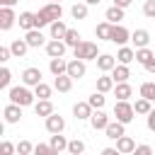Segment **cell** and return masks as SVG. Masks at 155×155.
I'll return each mask as SVG.
<instances>
[{
	"label": "cell",
	"instance_id": "6da1fadb",
	"mask_svg": "<svg viewBox=\"0 0 155 155\" xmlns=\"http://www.w3.org/2000/svg\"><path fill=\"white\" fill-rule=\"evenodd\" d=\"M34 17H36V29L51 27L53 22H58L63 17V7H61V2H46L39 12H34Z\"/></svg>",
	"mask_w": 155,
	"mask_h": 155
},
{
	"label": "cell",
	"instance_id": "7a4b0ae2",
	"mask_svg": "<svg viewBox=\"0 0 155 155\" xmlns=\"http://www.w3.org/2000/svg\"><path fill=\"white\" fill-rule=\"evenodd\" d=\"M7 97H10V104H17V107H29V104H34V97H36V94H34L27 85H17V87H10Z\"/></svg>",
	"mask_w": 155,
	"mask_h": 155
},
{
	"label": "cell",
	"instance_id": "3957f363",
	"mask_svg": "<svg viewBox=\"0 0 155 155\" xmlns=\"http://www.w3.org/2000/svg\"><path fill=\"white\" fill-rule=\"evenodd\" d=\"M99 56L102 53L94 41H82L78 48H73V58H78V61H97Z\"/></svg>",
	"mask_w": 155,
	"mask_h": 155
},
{
	"label": "cell",
	"instance_id": "277c9868",
	"mask_svg": "<svg viewBox=\"0 0 155 155\" xmlns=\"http://www.w3.org/2000/svg\"><path fill=\"white\" fill-rule=\"evenodd\" d=\"M114 116H116V121H121V124L126 126V124H131V121H133L136 109H133V104H131V102H116V104H114Z\"/></svg>",
	"mask_w": 155,
	"mask_h": 155
},
{
	"label": "cell",
	"instance_id": "5b68a950",
	"mask_svg": "<svg viewBox=\"0 0 155 155\" xmlns=\"http://www.w3.org/2000/svg\"><path fill=\"white\" fill-rule=\"evenodd\" d=\"M111 44H119V46H126V41H131V31L121 24H114L111 27V36H109Z\"/></svg>",
	"mask_w": 155,
	"mask_h": 155
},
{
	"label": "cell",
	"instance_id": "8992f818",
	"mask_svg": "<svg viewBox=\"0 0 155 155\" xmlns=\"http://www.w3.org/2000/svg\"><path fill=\"white\" fill-rule=\"evenodd\" d=\"M17 19H19V17L15 15L12 7H0V29H2V31L12 29V24H15Z\"/></svg>",
	"mask_w": 155,
	"mask_h": 155
},
{
	"label": "cell",
	"instance_id": "52a82bcc",
	"mask_svg": "<svg viewBox=\"0 0 155 155\" xmlns=\"http://www.w3.org/2000/svg\"><path fill=\"white\" fill-rule=\"evenodd\" d=\"M44 80H41V70L39 68H27L24 73H22V85H27V87H36V85H41Z\"/></svg>",
	"mask_w": 155,
	"mask_h": 155
},
{
	"label": "cell",
	"instance_id": "ba28073f",
	"mask_svg": "<svg viewBox=\"0 0 155 155\" xmlns=\"http://www.w3.org/2000/svg\"><path fill=\"white\" fill-rule=\"evenodd\" d=\"M90 124H92V128H94V131H104L111 121H109V116L104 114V109H94V111H92V116H90Z\"/></svg>",
	"mask_w": 155,
	"mask_h": 155
},
{
	"label": "cell",
	"instance_id": "9c48e42d",
	"mask_svg": "<svg viewBox=\"0 0 155 155\" xmlns=\"http://www.w3.org/2000/svg\"><path fill=\"white\" fill-rule=\"evenodd\" d=\"M63 128H65V119H63L61 114H51V116L46 119V131H48L51 136L63 133Z\"/></svg>",
	"mask_w": 155,
	"mask_h": 155
},
{
	"label": "cell",
	"instance_id": "30bf717a",
	"mask_svg": "<svg viewBox=\"0 0 155 155\" xmlns=\"http://www.w3.org/2000/svg\"><path fill=\"white\" fill-rule=\"evenodd\" d=\"M85 73H87V65H85V61H78V58L68 61V75H70L73 80H80V78H85Z\"/></svg>",
	"mask_w": 155,
	"mask_h": 155
},
{
	"label": "cell",
	"instance_id": "8fae6325",
	"mask_svg": "<svg viewBox=\"0 0 155 155\" xmlns=\"http://www.w3.org/2000/svg\"><path fill=\"white\" fill-rule=\"evenodd\" d=\"M65 48H68V46H65L61 39H51V41L46 44V53H48V58H63Z\"/></svg>",
	"mask_w": 155,
	"mask_h": 155
},
{
	"label": "cell",
	"instance_id": "7c38bea8",
	"mask_svg": "<svg viewBox=\"0 0 155 155\" xmlns=\"http://www.w3.org/2000/svg\"><path fill=\"white\" fill-rule=\"evenodd\" d=\"M48 70H51L53 78L68 75V61H65V58H51V61H48Z\"/></svg>",
	"mask_w": 155,
	"mask_h": 155
},
{
	"label": "cell",
	"instance_id": "4fadbf2b",
	"mask_svg": "<svg viewBox=\"0 0 155 155\" xmlns=\"http://www.w3.org/2000/svg\"><path fill=\"white\" fill-rule=\"evenodd\" d=\"M131 41H133L136 48H148V44H150L148 29H136V31H131Z\"/></svg>",
	"mask_w": 155,
	"mask_h": 155
},
{
	"label": "cell",
	"instance_id": "5bb4252c",
	"mask_svg": "<svg viewBox=\"0 0 155 155\" xmlns=\"http://www.w3.org/2000/svg\"><path fill=\"white\" fill-rule=\"evenodd\" d=\"M24 41L29 44V48H39V46H44V44H46V36L41 34V29H31V31H27Z\"/></svg>",
	"mask_w": 155,
	"mask_h": 155
},
{
	"label": "cell",
	"instance_id": "9a60e30c",
	"mask_svg": "<svg viewBox=\"0 0 155 155\" xmlns=\"http://www.w3.org/2000/svg\"><path fill=\"white\" fill-rule=\"evenodd\" d=\"M119 63H116V56H109V53H102L99 58H97V68L102 70V73H111L114 68H116Z\"/></svg>",
	"mask_w": 155,
	"mask_h": 155
},
{
	"label": "cell",
	"instance_id": "2e32d148",
	"mask_svg": "<svg viewBox=\"0 0 155 155\" xmlns=\"http://www.w3.org/2000/svg\"><path fill=\"white\" fill-rule=\"evenodd\" d=\"M92 107H90V102H75V107H73V114H75V119L78 121H85V119H90L92 116Z\"/></svg>",
	"mask_w": 155,
	"mask_h": 155
},
{
	"label": "cell",
	"instance_id": "e0dca14e",
	"mask_svg": "<svg viewBox=\"0 0 155 155\" xmlns=\"http://www.w3.org/2000/svg\"><path fill=\"white\" fill-rule=\"evenodd\" d=\"M136 148H138V145H136V140H133L131 136H121V138L116 140V150H119L121 155H131Z\"/></svg>",
	"mask_w": 155,
	"mask_h": 155
},
{
	"label": "cell",
	"instance_id": "ac0fdd59",
	"mask_svg": "<svg viewBox=\"0 0 155 155\" xmlns=\"http://www.w3.org/2000/svg\"><path fill=\"white\" fill-rule=\"evenodd\" d=\"M114 94H116V102H128V99L133 97V87H131L128 82H119V85L114 87Z\"/></svg>",
	"mask_w": 155,
	"mask_h": 155
},
{
	"label": "cell",
	"instance_id": "d6986e66",
	"mask_svg": "<svg viewBox=\"0 0 155 155\" xmlns=\"http://www.w3.org/2000/svg\"><path fill=\"white\" fill-rule=\"evenodd\" d=\"M2 116H5L7 124H17V121L22 119V107H17V104H7V107L2 109Z\"/></svg>",
	"mask_w": 155,
	"mask_h": 155
},
{
	"label": "cell",
	"instance_id": "ffe728a7",
	"mask_svg": "<svg viewBox=\"0 0 155 155\" xmlns=\"http://www.w3.org/2000/svg\"><path fill=\"white\" fill-rule=\"evenodd\" d=\"M131 61H136V51H133L131 46H121V48L116 51V63H121V65H128Z\"/></svg>",
	"mask_w": 155,
	"mask_h": 155
},
{
	"label": "cell",
	"instance_id": "44dd1931",
	"mask_svg": "<svg viewBox=\"0 0 155 155\" xmlns=\"http://www.w3.org/2000/svg\"><path fill=\"white\" fill-rule=\"evenodd\" d=\"M34 111H36V116H44V119H48L51 114H56L51 99H39V102L34 104Z\"/></svg>",
	"mask_w": 155,
	"mask_h": 155
},
{
	"label": "cell",
	"instance_id": "7402d4cb",
	"mask_svg": "<svg viewBox=\"0 0 155 155\" xmlns=\"http://www.w3.org/2000/svg\"><path fill=\"white\" fill-rule=\"evenodd\" d=\"M104 133H107V138H111V140H119L121 136H126V131H124V124H121V121H111V124L104 128Z\"/></svg>",
	"mask_w": 155,
	"mask_h": 155
},
{
	"label": "cell",
	"instance_id": "603a6c76",
	"mask_svg": "<svg viewBox=\"0 0 155 155\" xmlns=\"http://www.w3.org/2000/svg\"><path fill=\"white\" fill-rule=\"evenodd\" d=\"M17 22H19V29H24V31L36 29V17H34V12H22Z\"/></svg>",
	"mask_w": 155,
	"mask_h": 155
},
{
	"label": "cell",
	"instance_id": "cb8c5ba5",
	"mask_svg": "<svg viewBox=\"0 0 155 155\" xmlns=\"http://www.w3.org/2000/svg\"><path fill=\"white\" fill-rule=\"evenodd\" d=\"M116 87V82H114V78L111 75H102V78H97V92H102V94H107V92H111Z\"/></svg>",
	"mask_w": 155,
	"mask_h": 155
},
{
	"label": "cell",
	"instance_id": "d4e9b609",
	"mask_svg": "<svg viewBox=\"0 0 155 155\" xmlns=\"http://www.w3.org/2000/svg\"><path fill=\"white\" fill-rule=\"evenodd\" d=\"M48 31H51V39H65V34H68V27H65V22L63 19H58V22H53L51 27H48Z\"/></svg>",
	"mask_w": 155,
	"mask_h": 155
},
{
	"label": "cell",
	"instance_id": "484cf974",
	"mask_svg": "<svg viewBox=\"0 0 155 155\" xmlns=\"http://www.w3.org/2000/svg\"><path fill=\"white\" fill-rule=\"evenodd\" d=\"M111 78H114V82L119 85V82H128V78H131V70H128V65H116L114 70H111Z\"/></svg>",
	"mask_w": 155,
	"mask_h": 155
},
{
	"label": "cell",
	"instance_id": "4316f807",
	"mask_svg": "<svg viewBox=\"0 0 155 155\" xmlns=\"http://www.w3.org/2000/svg\"><path fill=\"white\" fill-rule=\"evenodd\" d=\"M104 17H107V22H109V24H119V22L124 19V10H121V7H116V5H111V7L104 12Z\"/></svg>",
	"mask_w": 155,
	"mask_h": 155
},
{
	"label": "cell",
	"instance_id": "83f0119b",
	"mask_svg": "<svg viewBox=\"0 0 155 155\" xmlns=\"http://www.w3.org/2000/svg\"><path fill=\"white\" fill-rule=\"evenodd\" d=\"M63 44H65V46H70V48H78V46L82 44V36H80V31H78V29H68V34H65Z\"/></svg>",
	"mask_w": 155,
	"mask_h": 155
},
{
	"label": "cell",
	"instance_id": "f1b7e54d",
	"mask_svg": "<svg viewBox=\"0 0 155 155\" xmlns=\"http://www.w3.org/2000/svg\"><path fill=\"white\" fill-rule=\"evenodd\" d=\"M27 48H29V44H27L24 39H15V41L10 44V51H12L15 58H22V56L27 53Z\"/></svg>",
	"mask_w": 155,
	"mask_h": 155
},
{
	"label": "cell",
	"instance_id": "f546056e",
	"mask_svg": "<svg viewBox=\"0 0 155 155\" xmlns=\"http://www.w3.org/2000/svg\"><path fill=\"white\" fill-rule=\"evenodd\" d=\"M53 87H56L58 92H70V90H73V78H70V75H61V78L53 80Z\"/></svg>",
	"mask_w": 155,
	"mask_h": 155
},
{
	"label": "cell",
	"instance_id": "4dcf8cb0",
	"mask_svg": "<svg viewBox=\"0 0 155 155\" xmlns=\"http://www.w3.org/2000/svg\"><path fill=\"white\" fill-rule=\"evenodd\" d=\"M111 27H114V24H109V22L97 24V27H94V36H97V39H104V41H109V36H111Z\"/></svg>",
	"mask_w": 155,
	"mask_h": 155
},
{
	"label": "cell",
	"instance_id": "1f68e13d",
	"mask_svg": "<svg viewBox=\"0 0 155 155\" xmlns=\"http://www.w3.org/2000/svg\"><path fill=\"white\" fill-rule=\"evenodd\" d=\"M68 143L70 140H65V136H61V133H56V136H51V148L56 150V153H61V150H68Z\"/></svg>",
	"mask_w": 155,
	"mask_h": 155
},
{
	"label": "cell",
	"instance_id": "d6a6232c",
	"mask_svg": "<svg viewBox=\"0 0 155 155\" xmlns=\"http://www.w3.org/2000/svg\"><path fill=\"white\" fill-rule=\"evenodd\" d=\"M133 109H136V114H150L153 111V102H148V99H143V97H138L136 99V104H133Z\"/></svg>",
	"mask_w": 155,
	"mask_h": 155
},
{
	"label": "cell",
	"instance_id": "836d02e7",
	"mask_svg": "<svg viewBox=\"0 0 155 155\" xmlns=\"http://www.w3.org/2000/svg\"><path fill=\"white\" fill-rule=\"evenodd\" d=\"M87 7H90L87 2H75V5L70 7V15H73L75 19H85V17H87Z\"/></svg>",
	"mask_w": 155,
	"mask_h": 155
},
{
	"label": "cell",
	"instance_id": "e575fe53",
	"mask_svg": "<svg viewBox=\"0 0 155 155\" xmlns=\"http://www.w3.org/2000/svg\"><path fill=\"white\" fill-rule=\"evenodd\" d=\"M155 58V53H153V48H136V61L140 63V65H145L148 61H153Z\"/></svg>",
	"mask_w": 155,
	"mask_h": 155
},
{
	"label": "cell",
	"instance_id": "d590c367",
	"mask_svg": "<svg viewBox=\"0 0 155 155\" xmlns=\"http://www.w3.org/2000/svg\"><path fill=\"white\" fill-rule=\"evenodd\" d=\"M140 97L148 102H155V82H143L140 85Z\"/></svg>",
	"mask_w": 155,
	"mask_h": 155
},
{
	"label": "cell",
	"instance_id": "8d00e7d4",
	"mask_svg": "<svg viewBox=\"0 0 155 155\" xmlns=\"http://www.w3.org/2000/svg\"><path fill=\"white\" fill-rule=\"evenodd\" d=\"M68 153H70V155H85V143H82L80 138H73V140L68 143Z\"/></svg>",
	"mask_w": 155,
	"mask_h": 155
},
{
	"label": "cell",
	"instance_id": "74e56055",
	"mask_svg": "<svg viewBox=\"0 0 155 155\" xmlns=\"http://www.w3.org/2000/svg\"><path fill=\"white\" fill-rule=\"evenodd\" d=\"M90 107L92 109H104V102H107V97L102 94V92H94V94H90Z\"/></svg>",
	"mask_w": 155,
	"mask_h": 155
},
{
	"label": "cell",
	"instance_id": "f35d334b",
	"mask_svg": "<svg viewBox=\"0 0 155 155\" xmlns=\"http://www.w3.org/2000/svg\"><path fill=\"white\" fill-rule=\"evenodd\" d=\"M34 94H36L39 99H51V87H48L46 82H41V85L34 87Z\"/></svg>",
	"mask_w": 155,
	"mask_h": 155
},
{
	"label": "cell",
	"instance_id": "ab89813d",
	"mask_svg": "<svg viewBox=\"0 0 155 155\" xmlns=\"http://www.w3.org/2000/svg\"><path fill=\"white\" fill-rule=\"evenodd\" d=\"M34 148L36 145H31L29 140H19L17 143V155H34Z\"/></svg>",
	"mask_w": 155,
	"mask_h": 155
},
{
	"label": "cell",
	"instance_id": "60d3db41",
	"mask_svg": "<svg viewBox=\"0 0 155 155\" xmlns=\"http://www.w3.org/2000/svg\"><path fill=\"white\" fill-rule=\"evenodd\" d=\"M34 155H58L48 143H36V148H34Z\"/></svg>",
	"mask_w": 155,
	"mask_h": 155
},
{
	"label": "cell",
	"instance_id": "b9f144b4",
	"mask_svg": "<svg viewBox=\"0 0 155 155\" xmlns=\"http://www.w3.org/2000/svg\"><path fill=\"white\" fill-rule=\"evenodd\" d=\"M10 80H12L10 68H2V70H0V87H2V90H7V87H10Z\"/></svg>",
	"mask_w": 155,
	"mask_h": 155
},
{
	"label": "cell",
	"instance_id": "7bdbcfd3",
	"mask_svg": "<svg viewBox=\"0 0 155 155\" xmlns=\"http://www.w3.org/2000/svg\"><path fill=\"white\" fill-rule=\"evenodd\" d=\"M17 153V145L10 143V140H2L0 143V155H15Z\"/></svg>",
	"mask_w": 155,
	"mask_h": 155
},
{
	"label": "cell",
	"instance_id": "ee69618b",
	"mask_svg": "<svg viewBox=\"0 0 155 155\" xmlns=\"http://www.w3.org/2000/svg\"><path fill=\"white\" fill-rule=\"evenodd\" d=\"M143 15L150 17V19H155V0H145V5H143Z\"/></svg>",
	"mask_w": 155,
	"mask_h": 155
},
{
	"label": "cell",
	"instance_id": "f6af8a7d",
	"mask_svg": "<svg viewBox=\"0 0 155 155\" xmlns=\"http://www.w3.org/2000/svg\"><path fill=\"white\" fill-rule=\"evenodd\" d=\"M131 155H153V148H150L148 143H143V145H138V148H136Z\"/></svg>",
	"mask_w": 155,
	"mask_h": 155
},
{
	"label": "cell",
	"instance_id": "bcb514c9",
	"mask_svg": "<svg viewBox=\"0 0 155 155\" xmlns=\"http://www.w3.org/2000/svg\"><path fill=\"white\" fill-rule=\"evenodd\" d=\"M10 56H12V51H10V46H0V63H5V61H10Z\"/></svg>",
	"mask_w": 155,
	"mask_h": 155
},
{
	"label": "cell",
	"instance_id": "7dc6e473",
	"mask_svg": "<svg viewBox=\"0 0 155 155\" xmlns=\"http://www.w3.org/2000/svg\"><path fill=\"white\" fill-rule=\"evenodd\" d=\"M145 124H148V131H153V133H155V109L145 116Z\"/></svg>",
	"mask_w": 155,
	"mask_h": 155
},
{
	"label": "cell",
	"instance_id": "c3c4849f",
	"mask_svg": "<svg viewBox=\"0 0 155 155\" xmlns=\"http://www.w3.org/2000/svg\"><path fill=\"white\" fill-rule=\"evenodd\" d=\"M131 2H133V0H114V5H116V7H121V10H126Z\"/></svg>",
	"mask_w": 155,
	"mask_h": 155
},
{
	"label": "cell",
	"instance_id": "681fc988",
	"mask_svg": "<svg viewBox=\"0 0 155 155\" xmlns=\"http://www.w3.org/2000/svg\"><path fill=\"white\" fill-rule=\"evenodd\" d=\"M143 68H145L148 73H155V58H153V61H148V63H145Z\"/></svg>",
	"mask_w": 155,
	"mask_h": 155
},
{
	"label": "cell",
	"instance_id": "f907efd6",
	"mask_svg": "<svg viewBox=\"0 0 155 155\" xmlns=\"http://www.w3.org/2000/svg\"><path fill=\"white\" fill-rule=\"evenodd\" d=\"M102 155H121V153H119L116 148H104V150H102Z\"/></svg>",
	"mask_w": 155,
	"mask_h": 155
},
{
	"label": "cell",
	"instance_id": "816d5d0a",
	"mask_svg": "<svg viewBox=\"0 0 155 155\" xmlns=\"http://www.w3.org/2000/svg\"><path fill=\"white\" fill-rule=\"evenodd\" d=\"M0 5H2V7H15L17 0H0Z\"/></svg>",
	"mask_w": 155,
	"mask_h": 155
},
{
	"label": "cell",
	"instance_id": "f5cc1de1",
	"mask_svg": "<svg viewBox=\"0 0 155 155\" xmlns=\"http://www.w3.org/2000/svg\"><path fill=\"white\" fill-rule=\"evenodd\" d=\"M85 2H87V5H99L102 0H85Z\"/></svg>",
	"mask_w": 155,
	"mask_h": 155
},
{
	"label": "cell",
	"instance_id": "db71d44e",
	"mask_svg": "<svg viewBox=\"0 0 155 155\" xmlns=\"http://www.w3.org/2000/svg\"><path fill=\"white\" fill-rule=\"evenodd\" d=\"M51 2H61V0H51Z\"/></svg>",
	"mask_w": 155,
	"mask_h": 155
},
{
	"label": "cell",
	"instance_id": "11a10c76",
	"mask_svg": "<svg viewBox=\"0 0 155 155\" xmlns=\"http://www.w3.org/2000/svg\"><path fill=\"white\" fill-rule=\"evenodd\" d=\"M153 53H155V48H153Z\"/></svg>",
	"mask_w": 155,
	"mask_h": 155
},
{
	"label": "cell",
	"instance_id": "9f6ffc18",
	"mask_svg": "<svg viewBox=\"0 0 155 155\" xmlns=\"http://www.w3.org/2000/svg\"><path fill=\"white\" fill-rule=\"evenodd\" d=\"M27 2H31V0H27Z\"/></svg>",
	"mask_w": 155,
	"mask_h": 155
}]
</instances>
